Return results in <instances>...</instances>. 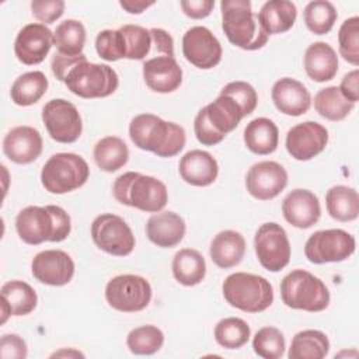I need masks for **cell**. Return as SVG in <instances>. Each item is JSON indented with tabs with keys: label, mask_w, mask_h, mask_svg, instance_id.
I'll list each match as a JSON object with an SVG mask.
<instances>
[{
	"label": "cell",
	"mask_w": 359,
	"mask_h": 359,
	"mask_svg": "<svg viewBox=\"0 0 359 359\" xmlns=\"http://www.w3.org/2000/svg\"><path fill=\"white\" fill-rule=\"evenodd\" d=\"M182 53L198 69L208 70L222 60V45L206 27H192L182 36Z\"/></svg>",
	"instance_id": "cell-14"
},
{
	"label": "cell",
	"mask_w": 359,
	"mask_h": 359,
	"mask_svg": "<svg viewBox=\"0 0 359 359\" xmlns=\"http://www.w3.org/2000/svg\"><path fill=\"white\" fill-rule=\"evenodd\" d=\"M112 194L119 203L147 213L163 210L168 202V191L164 182L135 171L119 175L112 185Z\"/></svg>",
	"instance_id": "cell-4"
},
{
	"label": "cell",
	"mask_w": 359,
	"mask_h": 359,
	"mask_svg": "<svg viewBox=\"0 0 359 359\" xmlns=\"http://www.w3.org/2000/svg\"><path fill=\"white\" fill-rule=\"evenodd\" d=\"M123 35L126 56L125 59L130 60H143L151 52V34L150 29L144 27L126 24L119 28Z\"/></svg>",
	"instance_id": "cell-41"
},
{
	"label": "cell",
	"mask_w": 359,
	"mask_h": 359,
	"mask_svg": "<svg viewBox=\"0 0 359 359\" xmlns=\"http://www.w3.org/2000/svg\"><path fill=\"white\" fill-rule=\"evenodd\" d=\"M287 185V172L276 161L265 160L252 164L245 175L248 194L258 201L276 198Z\"/></svg>",
	"instance_id": "cell-16"
},
{
	"label": "cell",
	"mask_w": 359,
	"mask_h": 359,
	"mask_svg": "<svg viewBox=\"0 0 359 359\" xmlns=\"http://www.w3.org/2000/svg\"><path fill=\"white\" fill-rule=\"evenodd\" d=\"M341 94L351 102L359 101V70L353 69L352 72L346 73L339 84Z\"/></svg>",
	"instance_id": "cell-52"
},
{
	"label": "cell",
	"mask_w": 359,
	"mask_h": 359,
	"mask_svg": "<svg viewBox=\"0 0 359 359\" xmlns=\"http://www.w3.org/2000/svg\"><path fill=\"white\" fill-rule=\"evenodd\" d=\"M280 297L287 307L310 313L323 311L330 304L325 283L304 269H294L282 279Z\"/></svg>",
	"instance_id": "cell-6"
},
{
	"label": "cell",
	"mask_w": 359,
	"mask_h": 359,
	"mask_svg": "<svg viewBox=\"0 0 359 359\" xmlns=\"http://www.w3.org/2000/svg\"><path fill=\"white\" fill-rule=\"evenodd\" d=\"M151 293L149 280L132 273L116 275L105 286L107 303L122 313L142 311L149 306Z\"/></svg>",
	"instance_id": "cell-9"
},
{
	"label": "cell",
	"mask_w": 359,
	"mask_h": 359,
	"mask_svg": "<svg viewBox=\"0 0 359 359\" xmlns=\"http://www.w3.org/2000/svg\"><path fill=\"white\" fill-rule=\"evenodd\" d=\"M330 352V341L320 330H303L290 344L289 359H323Z\"/></svg>",
	"instance_id": "cell-33"
},
{
	"label": "cell",
	"mask_w": 359,
	"mask_h": 359,
	"mask_svg": "<svg viewBox=\"0 0 359 359\" xmlns=\"http://www.w3.org/2000/svg\"><path fill=\"white\" fill-rule=\"evenodd\" d=\"M90 177L87 161L76 153H56L48 158L41 171L42 187L56 195L83 187Z\"/></svg>",
	"instance_id": "cell-7"
},
{
	"label": "cell",
	"mask_w": 359,
	"mask_h": 359,
	"mask_svg": "<svg viewBox=\"0 0 359 359\" xmlns=\"http://www.w3.org/2000/svg\"><path fill=\"white\" fill-rule=\"evenodd\" d=\"M86 43V28L83 22L77 20H65L62 21L53 32V45L57 48V52L65 55L77 56L83 53Z\"/></svg>",
	"instance_id": "cell-37"
},
{
	"label": "cell",
	"mask_w": 359,
	"mask_h": 359,
	"mask_svg": "<svg viewBox=\"0 0 359 359\" xmlns=\"http://www.w3.org/2000/svg\"><path fill=\"white\" fill-rule=\"evenodd\" d=\"M355 237L342 229L314 231L304 244V255L311 264L341 262L355 252Z\"/></svg>",
	"instance_id": "cell-10"
},
{
	"label": "cell",
	"mask_w": 359,
	"mask_h": 359,
	"mask_svg": "<svg viewBox=\"0 0 359 359\" xmlns=\"http://www.w3.org/2000/svg\"><path fill=\"white\" fill-rule=\"evenodd\" d=\"M304 70L307 76L317 83L330 81L338 72V56L327 42H314L304 52Z\"/></svg>",
	"instance_id": "cell-26"
},
{
	"label": "cell",
	"mask_w": 359,
	"mask_h": 359,
	"mask_svg": "<svg viewBox=\"0 0 359 359\" xmlns=\"http://www.w3.org/2000/svg\"><path fill=\"white\" fill-rule=\"evenodd\" d=\"M95 50L98 56L107 62L125 59L126 46L123 35L119 29H102L95 38Z\"/></svg>",
	"instance_id": "cell-44"
},
{
	"label": "cell",
	"mask_w": 359,
	"mask_h": 359,
	"mask_svg": "<svg viewBox=\"0 0 359 359\" xmlns=\"http://www.w3.org/2000/svg\"><path fill=\"white\" fill-rule=\"evenodd\" d=\"M285 220L296 229H310L321 216L318 198L309 189H293L282 202Z\"/></svg>",
	"instance_id": "cell-20"
},
{
	"label": "cell",
	"mask_w": 359,
	"mask_h": 359,
	"mask_svg": "<svg viewBox=\"0 0 359 359\" xmlns=\"http://www.w3.org/2000/svg\"><path fill=\"white\" fill-rule=\"evenodd\" d=\"M15 230L20 238L31 245L43 241L60 243L69 237L72 222L67 212L60 206H27L15 217Z\"/></svg>",
	"instance_id": "cell-2"
},
{
	"label": "cell",
	"mask_w": 359,
	"mask_h": 359,
	"mask_svg": "<svg viewBox=\"0 0 359 359\" xmlns=\"http://www.w3.org/2000/svg\"><path fill=\"white\" fill-rule=\"evenodd\" d=\"M185 222L175 212H157L146 223L147 238L161 248H171L180 244L185 236Z\"/></svg>",
	"instance_id": "cell-24"
},
{
	"label": "cell",
	"mask_w": 359,
	"mask_h": 359,
	"mask_svg": "<svg viewBox=\"0 0 359 359\" xmlns=\"http://www.w3.org/2000/svg\"><path fill=\"white\" fill-rule=\"evenodd\" d=\"M53 45V32L41 22L24 25L14 41L17 59L28 66L39 65L45 60Z\"/></svg>",
	"instance_id": "cell-17"
},
{
	"label": "cell",
	"mask_w": 359,
	"mask_h": 359,
	"mask_svg": "<svg viewBox=\"0 0 359 359\" xmlns=\"http://www.w3.org/2000/svg\"><path fill=\"white\" fill-rule=\"evenodd\" d=\"M32 276L49 286L67 285L74 275L72 257L62 250H45L38 252L31 262Z\"/></svg>",
	"instance_id": "cell-18"
},
{
	"label": "cell",
	"mask_w": 359,
	"mask_h": 359,
	"mask_svg": "<svg viewBox=\"0 0 359 359\" xmlns=\"http://www.w3.org/2000/svg\"><path fill=\"white\" fill-rule=\"evenodd\" d=\"M286 348L285 337L276 327H262L252 338L254 352L264 359H278Z\"/></svg>",
	"instance_id": "cell-42"
},
{
	"label": "cell",
	"mask_w": 359,
	"mask_h": 359,
	"mask_svg": "<svg viewBox=\"0 0 359 359\" xmlns=\"http://www.w3.org/2000/svg\"><path fill=\"white\" fill-rule=\"evenodd\" d=\"M151 34V52L153 57L157 56H171L174 57V39L172 36L161 28H150Z\"/></svg>",
	"instance_id": "cell-49"
},
{
	"label": "cell",
	"mask_w": 359,
	"mask_h": 359,
	"mask_svg": "<svg viewBox=\"0 0 359 359\" xmlns=\"http://www.w3.org/2000/svg\"><path fill=\"white\" fill-rule=\"evenodd\" d=\"M254 248L262 268L269 272H279L290 261V243L285 229L275 223H264L254 237Z\"/></svg>",
	"instance_id": "cell-12"
},
{
	"label": "cell",
	"mask_w": 359,
	"mask_h": 359,
	"mask_svg": "<svg viewBox=\"0 0 359 359\" xmlns=\"http://www.w3.org/2000/svg\"><path fill=\"white\" fill-rule=\"evenodd\" d=\"M328 143V130L318 122L306 121L292 126L286 133V150L299 161L318 156Z\"/></svg>",
	"instance_id": "cell-15"
},
{
	"label": "cell",
	"mask_w": 359,
	"mask_h": 359,
	"mask_svg": "<svg viewBox=\"0 0 359 359\" xmlns=\"http://www.w3.org/2000/svg\"><path fill=\"white\" fill-rule=\"evenodd\" d=\"M339 53L348 63L359 65V17L345 20L338 31Z\"/></svg>",
	"instance_id": "cell-43"
},
{
	"label": "cell",
	"mask_w": 359,
	"mask_h": 359,
	"mask_svg": "<svg viewBox=\"0 0 359 359\" xmlns=\"http://www.w3.org/2000/svg\"><path fill=\"white\" fill-rule=\"evenodd\" d=\"M257 17L268 35L283 34L294 25L297 8L287 0H269L264 3Z\"/></svg>",
	"instance_id": "cell-29"
},
{
	"label": "cell",
	"mask_w": 359,
	"mask_h": 359,
	"mask_svg": "<svg viewBox=\"0 0 359 359\" xmlns=\"http://www.w3.org/2000/svg\"><path fill=\"white\" fill-rule=\"evenodd\" d=\"M171 271L178 283L184 286H195L205 279L206 262L199 251L194 248H182L175 252Z\"/></svg>",
	"instance_id": "cell-31"
},
{
	"label": "cell",
	"mask_w": 359,
	"mask_h": 359,
	"mask_svg": "<svg viewBox=\"0 0 359 359\" xmlns=\"http://www.w3.org/2000/svg\"><path fill=\"white\" fill-rule=\"evenodd\" d=\"M129 137L140 150L158 157H174L185 146L187 136L181 125L167 122L153 114H139L129 123Z\"/></svg>",
	"instance_id": "cell-1"
},
{
	"label": "cell",
	"mask_w": 359,
	"mask_h": 359,
	"mask_svg": "<svg viewBox=\"0 0 359 359\" xmlns=\"http://www.w3.org/2000/svg\"><path fill=\"white\" fill-rule=\"evenodd\" d=\"M220 94L229 95L243 109L244 116L250 115L254 112V109L257 108L258 104V95L255 88L247 83V81H241V80H236V81H230L227 83Z\"/></svg>",
	"instance_id": "cell-45"
},
{
	"label": "cell",
	"mask_w": 359,
	"mask_h": 359,
	"mask_svg": "<svg viewBox=\"0 0 359 359\" xmlns=\"http://www.w3.org/2000/svg\"><path fill=\"white\" fill-rule=\"evenodd\" d=\"M180 6L185 15L194 20H201L212 13L215 7V0H182Z\"/></svg>",
	"instance_id": "cell-51"
},
{
	"label": "cell",
	"mask_w": 359,
	"mask_h": 359,
	"mask_svg": "<svg viewBox=\"0 0 359 359\" xmlns=\"http://www.w3.org/2000/svg\"><path fill=\"white\" fill-rule=\"evenodd\" d=\"M353 107L355 104L348 101L337 86L321 88L314 95V109L317 114L332 122L345 119L352 112Z\"/></svg>",
	"instance_id": "cell-36"
},
{
	"label": "cell",
	"mask_w": 359,
	"mask_h": 359,
	"mask_svg": "<svg viewBox=\"0 0 359 359\" xmlns=\"http://www.w3.org/2000/svg\"><path fill=\"white\" fill-rule=\"evenodd\" d=\"M31 13L41 24H50L65 13L63 0H34L31 1Z\"/></svg>",
	"instance_id": "cell-46"
},
{
	"label": "cell",
	"mask_w": 359,
	"mask_h": 359,
	"mask_svg": "<svg viewBox=\"0 0 359 359\" xmlns=\"http://www.w3.org/2000/svg\"><path fill=\"white\" fill-rule=\"evenodd\" d=\"M91 238L100 250L115 257L129 255L136 244L128 223L114 213H102L93 220Z\"/></svg>",
	"instance_id": "cell-11"
},
{
	"label": "cell",
	"mask_w": 359,
	"mask_h": 359,
	"mask_svg": "<svg viewBox=\"0 0 359 359\" xmlns=\"http://www.w3.org/2000/svg\"><path fill=\"white\" fill-rule=\"evenodd\" d=\"M86 55H77V56H72V55H65L60 52H55V55L52 56V62H50V67H52V73L55 74V77L59 81H65L67 73L72 70V67H74L77 63L86 60Z\"/></svg>",
	"instance_id": "cell-50"
},
{
	"label": "cell",
	"mask_w": 359,
	"mask_h": 359,
	"mask_svg": "<svg viewBox=\"0 0 359 359\" xmlns=\"http://www.w3.org/2000/svg\"><path fill=\"white\" fill-rule=\"evenodd\" d=\"M181 178L194 187H208L213 184L219 174L216 158L205 150L187 151L178 164Z\"/></svg>",
	"instance_id": "cell-23"
},
{
	"label": "cell",
	"mask_w": 359,
	"mask_h": 359,
	"mask_svg": "<svg viewBox=\"0 0 359 359\" xmlns=\"http://www.w3.org/2000/svg\"><path fill=\"white\" fill-rule=\"evenodd\" d=\"M222 292L224 300L245 313H261L273 303V289L268 279L259 275L236 272L229 275Z\"/></svg>",
	"instance_id": "cell-5"
},
{
	"label": "cell",
	"mask_w": 359,
	"mask_h": 359,
	"mask_svg": "<svg viewBox=\"0 0 359 359\" xmlns=\"http://www.w3.org/2000/svg\"><path fill=\"white\" fill-rule=\"evenodd\" d=\"M330 216L338 222H352L359 215V196L356 189L346 185H334L325 194Z\"/></svg>",
	"instance_id": "cell-32"
},
{
	"label": "cell",
	"mask_w": 359,
	"mask_h": 359,
	"mask_svg": "<svg viewBox=\"0 0 359 359\" xmlns=\"http://www.w3.org/2000/svg\"><path fill=\"white\" fill-rule=\"evenodd\" d=\"M244 143L254 154H271L278 147L279 129L269 118H255L250 121L244 129Z\"/></svg>",
	"instance_id": "cell-28"
},
{
	"label": "cell",
	"mask_w": 359,
	"mask_h": 359,
	"mask_svg": "<svg viewBox=\"0 0 359 359\" xmlns=\"http://www.w3.org/2000/svg\"><path fill=\"white\" fill-rule=\"evenodd\" d=\"M42 122L49 136L59 143H74L83 132L79 109L63 98H53L43 105Z\"/></svg>",
	"instance_id": "cell-13"
},
{
	"label": "cell",
	"mask_w": 359,
	"mask_h": 359,
	"mask_svg": "<svg viewBox=\"0 0 359 359\" xmlns=\"http://www.w3.org/2000/svg\"><path fill=\"white\" fill-rule=\"evenodd\" d=\"M143 79L146 86L161 94L175 91L182 83V69L175 57L157 56L143 63Z\"/></svg>",
	"instance_id": "cell-22"
},
{
	"label": "cell",
	"mask_w": 359,
	"mask_h": 359,
	"mask_svg": "<svg viewBox=\"0 0 359 359\" xmlns=\"http://www.w3.org/2000/svg\"><path fill=\"white\" fill-rule=\"evenodd\" d=\"M63 83L77 97L104 98L116 91L119 77L108 65L91 63L86 59L72 67Z\"/></svg>",
	"instance_id": "cell-8"
},
{
	"label": "cell",
	"mask_w": 359,
	"mask_h": 359,
	"mask_svg": "<svg viewBox=\"0 0 359 359\" xmlns=\"http://www.w3.org/2000/svg\"><path fill=\"white\" fill-rule=\"evenodd\" d=\"M48 84V79L42 72H27L14 80L10 90L11 101L20 107H29L42 98Z\"/></svg>",
	"instance_id": "cell-34"
},
{
	"label": "cell",
	"mask_w": 359,
	"mask_h": 359,
	"mask_svg": "<svg viewBox=\"0 0 359 359\" xmlns=\"http://www.w3.org/2000/svg\"><path fill=\"white\" fill-rule=\"evenodd\" d=\"M27 355V344L20 335L4 334L0 338V356L3 359H25Z\"/></svg>",
	"instance_id": "cell-48"
},
{
	"label": "cell",
	"mask_w": 359,
	"mask_h": 359,
	"mask_svg": "<svg viewBox=\"0 0 359 359\" xmlns=\"http://www.w3.org/2000/svg\"><path fill=\"white\" fill-rule=\"evenodd\" d=\"M43 140L32 126H15L3 139V153L17 164H29L42 153Z\"/></svg>",
	"instance_id": "cell-19"
},
{
	"label": "cell",
	"mask_w": 359,
	"mask_h": 359,
	"mask_svg": "<svg viewBox=\"0 0 359 359\" xmlns=\"http://www.w3.org/2000/svg\"><path fill=\"white\" fill-rule=\"evenodd\" d=\"M222 28L227 39L244 50L261 49L269 35L261 27L257 14L252 13L248 0H223L220 3Z\"/></svg>",
	"instance_id": "cell-3"
},
{
	"label": "cell",
	"mask_w": 359,
	"mask_h": 359,
	"mask_svg": "<svg viewBox=\"0 0 359 359\" xmlns=\"http://www.w3.org/2000/svg\"><path fill=\"white\" fill-rule=\"evenodd\" d=\"M154 1H133V0H123L119 1V6L126 10L129 14H142L146 8L151 7Z\"/></svg>",
	"instance_id": "cell-53"
},
{
	"label": "cell",
	"mask_w": 359,
	"mask_h": 359,
	"mask_svg": "<svg viewBox=\"0 0 359 359\" xmlns=\"http://www.w3.org/2000/svg\"><path fill=\"white\" fill-rule=\"evenodd\" d=\"M94 161L100 170L114 172L122 168L129 160V149L118 136H105L94 146Z\"/></svg>",
	"instance_id": "cell-35"
},
{
	"label": "cell",
	"mask_w": 359,
	"mask_h": 359,
	"mask_svg": "<svg viewBox=\"0 0 359 359\" xmlns=\"http://www.w3.org/2000/svg\"><path fill=\"white\" fill-rule=\"evenodd\" d=\"M213 335L220 346L226 349H238L248 342L251 330L243 318L226 317L215 325Z\"/></svg>",
	"instance_id": "cell-38"
},
{
	"label": "cell",
	"mask_w": 359,
	"mask_h": 359,
	"mask_svg": "<svg viewBox=\"0 0 359 359\" xmlns=\"http://www.w3.org/2000/svg\"><path fill=\"white\" fill-rule=\"evenodd\" d=\"M164 344V334L156 325H140L126 337V345L135 355H153L161 349Z\"/></svg>",
	"instance_id": "cell-40"
},
{
	"label": "cell",
	"mask_w": 359,
	"mask_h": 359,
	"mask_svg": "<svg viewBox=\"0 0 359 359\" xmlns=\"http://www.w3.org/2000/svg\"><path fill=\"white\" fill-rule=\"evenodd\" d=\"M194 132L198 142L202 143L203 146H215L224 139V136L217 133L215 128L209 123L203 108L199 109V112L194 119Z\"/></svg>",
	"instance_id": "cell-47"
},
{
	"label": "cell",
	"mask_w": 359,
	"mask_h": 359,
	"mask_svg": "<svg viewBox=\"0 0 359 359\" xmlns=\"http://www.w3.org/2000/svg\"><path fill=\"white\" fill-rule=\"evenodd\" d=\"M79 356L84 358V353H81L80 351H77L74 348H69V349L63 348V349H60L57 352H53L50 355V358H79Z\"/></svg>",
	"instance_id": "cell-54"
},
{
	"label": "cell",
	"mask_w": 359,
	"mask_h": 359,
	"mask_svg": "<svg viewBox=\"0 0 359 359\" xmlns=\"http://www.w3.org/2000/svg\"><path fill=\"white\" fill-rule=\"evenodd\" d=\"M271 98L278 111L289 116H300L310 109L311 95L307 87L294 79L282 77L272 86Z\"/></svg>",
	"instance_id": "cell-21"
},
{
	"label": "cell",
	"mask_w": 359,
	"mask_h": 359,
	"mask_svg": "<svg viewBox=\"0 0 359 359\" xmlns=\"http://www.w3.org/2000/svg\"><path fill=\"white\" fill-rule=\"evenodd\" d=\"M304 24L316 35L328 34L338 17V13L331 1L314 0L304 7Z\"/></svg>",
	"instance_id": "cell-39"
},
{
	"label": "cell",
	"mask_w": 359,
	"mask_h": 359,
	"mask_svg": "<svg viewBox=\"0 0 359 359\" xmlns=\"http://www.w3.org/2000/svg\"><path fill=\"white\" fill-rule=\"evenodd\" d=\"M1 324L10 316H27L36 307L38 296L31 285L24 280H10L1 286Z\"/></svg>",
	"instance_id": "cell-25"
},
{
	"label": "cell",
	"mask_w": 359,
	"mask_h": 359,
	"mask_svg": "<svg viewBox=\"0 0 359 359\" xmlns=\"http://www.w3.org/2000/svg\"><path fill=\"white\" fill-rule=\"evenodd\" d=\"M209 254L213 264L219 268H233L241 262L245 254V240L238 231L223 230L213 237Z\"/></svg>",
	"instance_id": "cell-27"
},
{
	"label": "cell",
	"mask_w": 359,
	"mask_h": 359,
	"mask_svg": "<svg viewBox=\"0 0 359 359\" xmlns=\"http://www.w3.org/2000/svg\"><path fill=\"white\" fill-rule=\"evenodd\" d=\"M203 109L209 123L223 136L233 132L244 118L241 107L231 97L224 94H219V97L203 107Z\"/></svg>",
	"instance_id": "cell-30"
}]
</instances>
